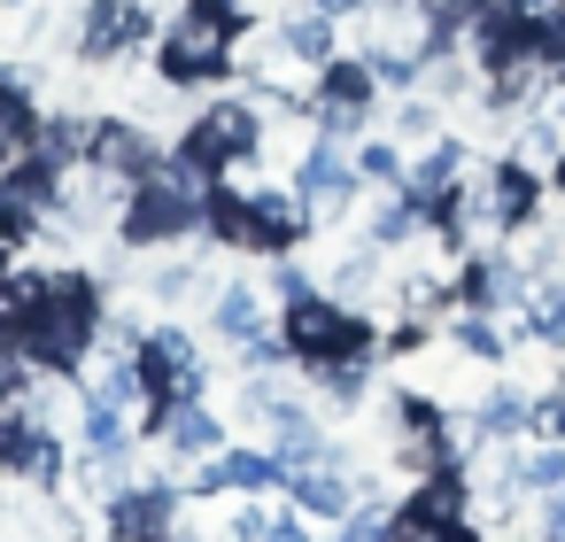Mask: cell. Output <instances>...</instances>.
Returning a JSON list of instances; mask_svg holds the SVG:
<instances>
[{
	"instance_id": "obj_1",
	"label": "cell",
	"mask_w": 565,
	"mask_h": 542,
	"mask_svg": "<svg viewBox=\"0 0 565 542\" xmlns=\"http://www.w3.org/2000/svg\"><path fill=\"white\" fill-rule=\"evenodd\" d=\"M241 40H248V17L241 0H179L163 17L148 63H156V86L171 94H217L241 78Z\"/></svg>"
},
{
	"instance_id": "obj_2",
	"label": "cell",
	"mask_w": 565,
	"mask_h": 542,
	"mask_svg": "<svg viewBox=\"0 0 565 542\" xmlns=\"http://www.w3.org/2000/svg\"><path fill=\"white\" fill-rule=\"evenodd\" d=\"M102 326H109V302H102V287H94L86 272H40L32 310H24V326H17L9 341L32 357V372L78 380V372L102 357Z\"/></svg>"
},
{
	"instance_id": "obj_3",
	"label": "cell",
	"mask_w": 565,
	"mask_h": 542,
	"mask_svg": "<svg viewBox=\"0 0 565 542\" xmlns=\"http://www.w3.org/2000/svg\"><path fill=\"white\" fill-rule=\"evenodd\" d=\"M310 233H318V217L302 210L295 187H264L256 171L210 187V241H217L225 256H264V264H279V256H295Z\"/></svg>"
},
{
	"instance_id": "obj_4",
	"label": "cell",
	"mask_w": 565,
	"mask_h": 542,
	"mask_svg": "<svg viewBox=\"0 0 565 542\" xmlns=\"http://www.w3.org/2000/svg\"><path fill=\"white\" fill-rule=\"evenodd\" d=\"M279 333H287V357L302 372H326V364H349V357H380V326L356 302L326 295V287L279 302Z\"/></svg>"
},
{
	"instance_id": "obj_5",
	"label": "cell",
	"mask_w": 565,
	"mask_h": 542,
	"mask_svg": "<svg viewBox=\"0 0 565 542\" xmlns=\"http://www.w3.org/2000/svg\"><path fill=\"white\" fill-rule=\"evenodd\" d=\"M194 233H210V194L179 187L171 171L140 179L117 210V248L125 256H156V248H186Z\"/></svg>"
},
{
	"instance_id": "obj_6",
	"label": "cell",
	"mask_w": 565,
	"mask_h": 542,
	"mask_svg": "<svg viewBox=\"0 0 565 542\" xmlns=\"http://www.w3.org/2000/svg\"><path fill=\"white\" fill-rule=\"evenodd\" d=\"M163 17H156V0H86L78 24H71V55L86 71H125L156 47Z\"/></svg>"
},
{
	"instance_id": "obj_7",
	"label": "cell",
	"mask_w": 565,
	"mask_h": 542,
	"mask_svg": "<svg viewBox=\"0 0 565 542\" xmlns=\"http://www.w3.org/2000/svg\"><path fill=\"white\" fill-rule=\"evenodd\" d=\"M380 109H387V102H380V78H372L364 55H333V63L310 78V132H326V140H341V148L372 140V117H380Z\"/></svg>"
},
{
	"instance_id": "obj_8",
	"label": "cell",
	"mask_w": 565,
	"mask_h": 542,
	"mask_svg": "<svg viewBox=\"0 0 565 542\" xmlns=\"http://www.w3.org/2000/svg\"><path fill=\"white\" fill-rule=\"evenodd\" d=\"M179 519H186V488L163 480V472H125L109 488V503L94 511L102 542H171Z\"/></svg>"
},
{
	"instance_id": "obj_9",
	"label": "cell",
	"mask_w": 565,
	"mask_h": 542,
	"mask_svg": "<svg viewBox=\"0 0 565 542\" xmlns=\"http://www.w3.org/2000/svg\"><path fill=\"white\" fill-rule=\"evenodd\" d=\"M472 202H480V225L488 233H534L542 225V202H550V171H534L519 156H488L472 171Z\"/></svg>"
},
{
	"instance_id": "obj_10",
	"label": "cell",
	"mask_w": 565,
	"mask_h": 542,
	"mask_svg": "<svg viewBox=\"0 0 565 542\" xmlns=\"http://www.w3.org/2000/svg\"><path fill=\"white\" fill-rule=\"evenodd\" d=\"M287 187L302 194V210H310V217H356V202H364L356 148H341V140H326V132H310V140H302V156L287 163Z\"/></svg>"
},
{
	"instance_id": "obj_11",
	"label": "cell",
	"mask_w": 565,
	"mask_h": 542,
	"mask_svg": "<svg viewBox=\"0 0 565 542\" xmlns=\"http://www.w3.org/2000/svg\"><path fill=\"white\" fill-rule=\"evenodd\" d=\"M163 156H171V148L148 132V117H132V109H102V117H94V140H86V163H94V171L140 187V179L163 171Z\"/></svg>"
},
{
	"instance_id": "obj_12",
	"label": "cell",
	"mask_w": 565,
	"mask_h": 542,
	"mask_svg": "<svg viewBox=\"0 0 565 542\" xmlns=\"http://www.w3.org/2000/svg\"><path fill=\"white\" fill-rule=\"evenodd\" d=\"M271 488H287V465H279L271 442H225L186 480V496H271Z\"/></svg>"
},
{
	"instance_id": "obj_13",
	"label": "cell",
	"mask_w": 565,
	"mask_h": 542,
	"mask_svg": "<svg viewBox=\"0 0 565 542\" xmlns=\"http://www.w3.org/2000/svg\"><path fill=\"white\" fill-rule=\"evenodd\" d=\"M526 287H534V272H526L511 248H480V256H465V272H457V310H480V318H519Z\"/></svg>"
},
{
	"instance_id": "obj_14",
	"label": "cell",
	"mask_w": 565,
	"mask_h": 542,
	"mask_svg": "<svg viewBox=\"0 0 565 542\" xmlns=\"http://www.w3.org/2000/svg\"><path fill=\"white\" fill-rule=\"evenodd\" d=\"M526 418H534V387L519 372H488V387H472V403H465V426L480 442H519Z\"/></svg>"
},
{
	"instance_id": "obj_15",
	"label": "cell",
	"mask_w": 565,
	"mask_h": 542,
	"mask_svg": "<svg viewBox=\"0 0 565 542\" xmlns=\"http://www.w3.org/2000/svg\"><path fill=\"white\" fill-rule=\"evenodd\" d=\"M40 132H47V109H40L32 78L24 71H0V179L40 156Z\"/></svg>"
},
{
	"instance_id": "obj_16",
	"label": "cell",
	"mask_w": 565,
	"mask_h": 542,
	"mask_svg": "<svg viewBox=\"0 0 565 542\" xmlns=\"http://www.w3.org/2000/svg\"><path fill=\"white\" fill-rule=\"evenodd\" d=\"M356 488H364L356 465H295L287 472V503L302 519H349L356 511Z\"/></svg>"
},
{
	"instance_id": "obj_17",
	"label": "cell",
	"mask_w": 565,
	"mask_h": 542,
	"mask_svg": "<svg viewBox=\"0 0 565 542\" xmlns=\"http://www.w3.org/2000/svg\"><path fill=\"white\" fill-rule=\"evenodd\" d=\"M480 163H472V148L457 140V132H441V140H426L418 156H411V171H403V187L418 194V202H441V194H457L465 179H472Z\"/></svg>"
},
{
	"instance_id": "obj_18",
	"label": "cell",
	"mask_w": 565,
	"mask_h": 542,
	"mask_svg": "<svg viewBox=\"0 0 565 542\" xmlns=\"http://www.w3.org/2000/svg\"><path fill=\"white\" fill-rule=\"evenodd\" d=\"M156 310H186L202 287H210V264L202 256H186V248H156L148 264H140V279H132Z\"/></svg>"
},
{
	"instance_id": "obj_19",
	"label": "cell",
	"mask_w": 565,
	"mask_h": 542,
	"mask_svg": "<svg viewBox=\"0 0 565 542\" xmlns=\"http://www.w3.org/2000/svg\"><path fill=\"white\" fill-rule=\"evenodd\" d=\"M156 442H163V457H171V465H202V457H217V449H225V411H217L210 395H202V403H179V411L163 418V434H156Z\"/></svg>"
},
{
	"instance_id": "obj_20",
	"label": "cell",
	"mask_w": 565,
	"mask_h": 542,
	"mask_svg": "<svg viewBox=\"0 0 565 542\" xmlns=\"http://www.w3.org/2000/svg\"><path fill=\"white\" fill-rule=\"evenodd\" d=\"M271 326V295L256 287V279H225L217 295H210V333L233 349V341H248V333H264Z\"/></svg>"
},
{
	"instance_id": "obj_21",
	"label": "cell",
	"mask_w": 565,
	"mask_h": 542,
	"mask_svg": "<svg viewBox=\"0 0 565 542\" xmlns=\"http://www.w3.org/2000/svg\"><path fill=\"white\" fill-rule=\"evenodd\" d=\"M271 32H279V47H287V55H295L310 78H318V71L341 55V24H333V17H318V9H287Z\"/></svg>"
},
{
	"instance_id": "obj_22",
	"label": "cell",
	"mask_w": 565,
	"mask_h": 542,
	"mask_svg": "<svg viewBox=\"0 0 565 542\" xmlns=\"http://www.w3.org/2000/svg\"><path fill=\"white\" fill-rule=\"evenodd\" d=\"M418 233H426V202L411 187H380V202L364 210V241L372 248H411Z\"/></svg>"
},
{
	"instance_id": "obj_23",
	"label": "cell",
	"mask_w": 565,
	"mask_h": 542,
	"mask_svg": "<svg viewBox=\"0 0 565 542\" xmlns=\"http://www.w3.org/2000/svg\"><path fill=\"white\" fill-rule=\"evenodd\" d=\"M441 333H449V357H465V364H488V372H495V364L511 357V349H503V341H511V326H503V318L449 310V326H441Z\"/></svg>"
},
{
	"instance_id": "obj_24",
	"label": "cell",
	"mask_w": 565,
	"mask_h": 542,
	"mask_svg": "<svg viewBox=\"0 0 565 542\" xmlns=\"http://www.w3.org/2000/svg\"><path fill=\"white\" fill-rule=\"evenodd\" d=\"M372 364H380V357H349V364H326V372H302V380H310L318 403H333V411H364V395H372Z\"/></svg>"
},
{
	"instance_id": "obj_25",
	"label": "cell",
	"mask_w": 565,
	"mask_h": 542,
	"mask_svg": "<svg viewBox=\"0 0 565 542\" xmlns=\"http://www.w3.org/2000/svg\"><path fill=\"white\" fill-rule=\"evenodd\" d=\"M519 488H526V503L565 496V442H526L519 449Z\"/></svg>"
},
{
	"instance_id": "obj_26",
	"label": "cell",
	"mask_w": 565,
	"mask_h": 542,
	"mask_svg": "<svg viewBox=\"0 0 565 542\" xmlns=\"http://www.w3.org/2000/svg\"><path fill=\"white\" fill-rule=\"evenodd\" d=\"M333 527H341L333 542H395V496L364 480V503H356L349 519H333Z\"/></svg>"
},
{
	"instance_id": "obj_27",
	"label": "cell",
	"mask_w": 565,
	"mask_h": 542,
	"mask_svg": "<svg viewBox=\"0 0 565 542\" xmlns=\"http://www.w3.org/2000/svg\"><path fill=\"white\" fill-rule=\"evenodd\" d=\"M387 125H395L403 148H426V140L449 132V125H441V102H426V94H395V117H387Z\"/></svg>"
},
{
	"instance_id": "obj_28",
	"label": "cell",
	"mask_w": 565,
	"mask_h": 542,
	"mask_svg": "<svg viewBox=\"0 0 565 542\" xmlns=\"http://www.w3.org/2000/svg\"><path fill=\"white\" fill-rule=\"evenodd\" d=\"M403 171H411L403 140H356V179L364 187H403Z\"/></svg>"
},
{
	"instance_id": "obj_29",
	"label": "cell",
	"mask_w": 565,
	"mask_h": 542,
	"mask_svg": "<svg viewBox=\"0 0 565 542\" xmlns=\"http://www.w3.org/2000/svg\"><path fill=\"white\" fill-rule=\"evenodd\" d=\"M356 55L372 63L380 94H418V55H411V47H356Z\"/></svg>"
},
{
	"instance_id": "obj_30",
	"label": "cell",
	"mask_w": 565,
	"mask_h": 542,
	"mask_svg": "<svg viewBox=\"0 0 565 542\" xmlns=\"http://www.w3.org/2000/svg\"><path fill=\"white\" fill-rule=\"evenodd\" d=\"M279 364H295V357H287V333H279V318H271L264 333L233 341V372H279Z\"/></svg>"
},
{
	"instance_id": "obj_31",
	"label": "cell",
	"mask_w": 565,
	"mask_h": 542,
	"mask_svg": "<svg viewBox=\"0 0 565 542\" xmlns=\"http://www.w3.org/2000/svg\"><path fill=\"white\" fill-rule=\"evenodd\" d=\"M526 442H565V387H534V418H526Z\"/></svg>"
},
{
	"instance_id": "obj_32",
	"label": "cell",
	"mask_w": 565,
	"mask_h": 542,
	"mask_svg": "<svg viewBox=\"0 0 565 542\" xmlns=\"http://www.w3.org/2000/svg\"><path fill=\"white\" fill-rule=\"evenodd\" d=\"M32 241H40V217H32V210H17L9 194H0V256H24Z\"/></svg>"
},
{
	"instance_id": "obj_33",
	"label": "cell",
	"mask_w": 565,
	"mask_h": 542,
	"mask_svg": "<svg viewBox=\"0 0 565 542\" xmlns=\"http://www.w3.org/2000/svg\"><path fill=\"white\" fill-rule=\"evenodd\" d=\"M310 287H326V279H318L310 264H295V256H279V272H271V287H264V295H271V302H295V295H310Z\"/></svg>"
},
{
	"instance_id": "obj_34",
	"label": "cell",
	"mask_w": 565,
	"mask_h": 542,
	"mask_svg": "<svg viewBox=\"0 0 565 542\" xmlns=\"http://www.w3.org/2000/svg\"><path fill=\"white\" fill-rule=\"evenodd\" d=\"M40 372H32V357L17 349V341H0V403H9V395H24Z\"/></svg>"
},
{
	"instance_id": "obj_35",
	"label": "cell",
	"mask_w": 565,
	"mask_h": 542,
	"mask_svg": "<svg viewBox=\"0 0 565 542\" xmlns=\"http://www.w3.org/2000/svg\"><path fill=\"white\" fill-rule=\"evenodd\" d=\"M526 534H534V542H565V496H542V503L526 511Z\"/></svg>"
},
{
	"instance_id": "obj_36",
	"label": "cell",
	"mask_w": 565,
	"mask_h": 542,
	"mask_svg": "<svg viewBox=\"0 0 565 542\" xmlns=\"http://www.w3.org/2000/svg\"><path fill=\"white\" fill-rule=\"evenodd\" d=\"M395 542H480V534H457V527H434V519L395 511Z\"/></svg>"
},
{
	"instance_id": "obj_37",
	"label": "cell",
	"mask_w": 565,
	"mask_h": 542,
	"mask_svg": "<svg viewBox=\"0 0 565 542\" xmlns=\"http://www.w3.org/2000/svg\"><path fill=\"white\" fill-rule=\"evenodd\" d=\"M264 542H326V534H318V519H302V511L287 503V511H271V534H264Z\"/></svg>"
},
{
	"instance_id": "obj_38",
	"label": "cell",
	"mask_w": 565,
	"mask_h": 542,
	"mask_svg": "<svg viewBox=\"0 0 565 542\" xmlns=\"http://www.w3.org/2000/svg\"><path fill=\"white\" fill-rule=\"evenodd\" d=\"M302 9H318V17H333V24H356L372 0H302Z\"/></svg>"
},
{
	"instance_id": "obj_39",
	"label": "cell",
	"mask_w": 565,
	"mask_h": 542,
	"mask_svg": "<svg viewBox=\"0 0 565 542\" xmlns=\"http://www.w3.org/2000/svg\"><path fill=\"white\" fill-rule=\"evenodd\" d=\"M550 194H557V202H565V156H557V163H550Z\"/></svg>"
},
{
	"instance_id": "obj_40",
	"label": "cell",
	"mask_w": 565,
	"mask_h": 542,
	"mask_svg": "<svg viewBox=\"0 0 565 542\" xmlns=\"http://www.w3.org/2000/svg\"><path fill=\"white\" fill-rule=\"evenodd\" d=\"M550 117H557V125H565V94H557V102H550Z\"/></svg>"
},
{
	"instance_id": "obj_41",
	"label": "cell",
	"mask_w": 565,
	"mask_h": 542,
	"mask_svg": "<svg viewBox=\"0 0 565 542\" xmlns=\"http://www.w3.org/2000/svg\"><path fill=\"white\" fill-rule=\"evenodd\" d=\"M557 387H565V349H557Z\"/></svg>"
},
{
	"instance_id": "obj_42",
	"label": "cell",
	"mask_w": 565,
	"mask_h": 542,
	"mask_svg": "<svg viewBox=\"0 0 565 542\" xmlns=\"http://www.w3.org/2000/svg\"><path fill=\"white\" fill-rule=\"evenodd\" d=\"M171 542H194V534H171Z\"/></svg>"
}]
</instances>
